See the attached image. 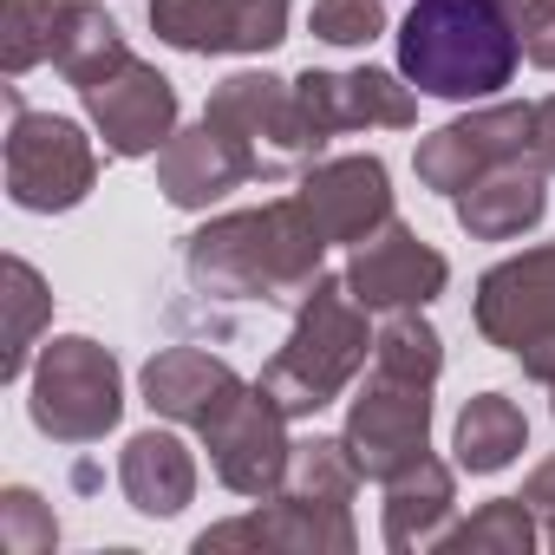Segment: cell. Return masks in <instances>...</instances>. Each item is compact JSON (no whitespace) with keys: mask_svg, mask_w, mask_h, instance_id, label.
<instances>
[{"mask_svg":"<svg viewBox=\"0 0 555 555\" xmlns=\"http://www.w3.org/2000/svg\"><path fill=\"white\" fill-rule=\"evenodd\" d=\"M366 353H373L366 308L353 301L347 282L321 274V282L301 295V308H295L288 347L261 366L255 386H261L274 405H282L288 418H314L321 405H334V399L353 386V373L366 366Z\"/></svg>","mask_w":555,"mask_h":555,"instance_id":"cell-3","label":"cell"},{"mask_svg":"<svg viewBox=\"0 0 555 555\" xmlns=\"http://www.w3.org/2000/svg\"><path fill=\"white\" fill-rule=\"evenodd\" d=\"M477 334L503 353H522L555 334V242L496 261L477 282Z\"/></svg>","mask_w":555,"mask_h":555,"instance_id":"cell-13","label":"cell"},{"mask_svg":"<svg viewBox=\"0 0 555 555\" xmlns=\"http://www.w3.org/2000/svg\"><path fill=\"white\" fill-rule=\"evenodd\" d=\"M288 496H308V503H353L360 490V464L347 451V438H314V444H295V464H288Z\"/></svg>","mask_w":555,"mask_h":555,"instance_id":"cell-26","label":"cell"},{"mask_svg":"<svg viewBox=\"0 0 555 555\" xmlns=\"http://www.w3.org/2000/svg\"><path fill=\"white\" fill-rule=\"evenodd\" d=\"M8 360H0V379H27V360H34V340H40V327H47V314H53V295H47V282H40V268L34 261H21V255H8Z\"/></svg>","mask_w":555,"mask_h":555,"instance_id":"cell-24","label":"cell"},{"mask_svg":"<svg viewBox=\"0 0 555 555\" xmlns=\"http://www.w3.org/2000/svg\"><path fill=\"white\" fill-rule=\"evenodd\" d=\"M548 209V170L529 157H509L496 170H483L470 190H457V222L477 242H516L522 229H535Z\"/></svg>","mask_w":555,"mask_h":555,"instance_id":"cell-18","label":"cell"},{"mask_svg":"<svg viewBox=\"0 0 555 555\" xmlns=\"http://www.w3.org/2000/svg\"><path fill=\"white\" fill-rule=\"evenodd\" d=\"M235 542H261V548H353V516L347 503H308V496H268V509L235 516L222 529H203L196 548H235Z\"/></svg>","mask_w":555,"mask_h":555,"instance_id":"cell-17","label":"cell"},{"mask_svg":"<svg viewBox=\"0 0 555 555\" xmlns=\"http://www.w3.org/2000/svg\"><path fill=\"white\" fill-rule=\"evenodd\" d=\"M548 392H555V386H548Z\"/></svg>","mask_w":555,"mask_h":555,"instance_id":"cell-34","label":"cell"},{"mask_svg":"<svg viewBox=\"0 0 555 555\" xmlns=\"http://www.w3.org/2000/svg\"><path fill=\"white\" fill-rule=\"evenodd\" d=\"M373 366L431 386L438 366H444V347H438V334H431V321H425L418 308H392V314L379 321V334H373Z\"/></svg>","mask_w":555,"mask_h":555,"instance_id":"cell-25","label":"cell"},{"mask_svg":"<svg viewBox=\"0 0 555 555\" xmlns=\"http://www.w3.org/2000/svg\"><path fill=\"white\" fill-rule=\"evenodd\" d=\"M529 542H535V509H529L522 496H496V503H483L470 522H457V529L438 535V548H470V555H483V548H496V555H529Z\"/></svg>","mask_w":555,"mask_h":555,"instance_id":"cell-27","label":"cell"},{"mask_svg":"<svg viewBox=\"0 0 555 555\" xmlns=\"http://www.w3.org/2000/svg\"><path fill=\"white\" fill-rule=\"evenodd\" d=\"M529 151H535L542 170H555V99L535 105V118H529Z\"/></svg>","mask_w":555,"mask_h":555,"instance_id":"cell-32","label":"cell"},{"mask_svg":"<svg viewBox=\"0 0 555 555\" xmlns=\"http://www.w3.org/2000/svg\"><path fill=\"white\" fill-rule=\"evenodd\" d=\"M503 14L522 40V60L555 73V0H503Z\"/></svg>","mask_w":555,"mask_h":555,"instance_id":"cell-30","label":"cell"},{"mask_svg":"<svg viewBox=\"0 0 555 555\" xmlns=\"http://www.w3.org/2000/svg\"><path fill=\"white\" fill-rule=\"evenodd\" d=\"M203 438H209V464H216L222 490L255 496V503L282 496L288 464H295V444H288V412L274 405L261 386H248Z\"/></svg>","mask_w":555,"mask_h":555,"instance_id":"cell-8","label":"cell"},{"mask_svg":"<svg viewBox=\"0 0 555 555\" xmlns=\"http://www.w3.org/2000/svg\"><path fill=\"white\" fill-rule=\"evenodd\" d=\"M444 282H451V261H444L431 242H418L405 222H379V229L353 248V261H347V288H353V301H360L366 314L425 308V301L444 295Z\"/></svg>","mask_w":555,"mask_h":555,"instance_id":"cell-11","label":"cell"},{"mask_svg":"<svg viewBox=\"0 0 555 555\" xmlns=\"http://www.w3.org/2000/svg\"><path fill=\"white\" fill-rule=\"evenodd\" d=\"M295 99H301V118L314 125V138H340V131H366V125L405 131L418 118L412 86H399L379 66H360V73H301Z\"/></svg>","mask_w":555,"mask_h":555,"instance_id":"cell-14","label":"cell"},{"mask_svg":"<svg viewBox=\"0 0 555 555\" xmlns=\"http://www.w3.org/2000/svg\"><path fill=\"white\" fill-rule=\"evenodd\" d=\"M522 503L535 509V522H542V535H548V548H555V457L529 470V483H522Z\"/></svg>","mask_w":555,"mask_h":555,"instance_id":"cell-31","label":"cell"},{"mask_svg":"<svg viewBox=\"0 0 555 555\" xmlns=\"http://www.w3.org/2000/svg\"><path fill=\"white\" fill-rule=\"evenodd\" d=\"M451 509H457V490H451V470L438 457H418L405 464L399 477H386V548H431L444 529H451Z\"/></svg>","mask_w":555,"mask_h":555,"instance_id":"cell-21","label":"cell"},{"mask_svg":"<svg viewBox=\"0 0 555 555\" xmlns=\"http://www.w3.org/2000/svg\"><path fill=\"white\" fill-rule=\"evenodd\" d=\"M321 248L327 235L314 229L301 196H288V203H261V209L216 216L209 229H196L183 248V268L216 301L301 308V295L321 282Z\"/></svg>","mask_w":555,"mask_h":555,"instance_id":"cell-1","label":"cell"},{"mask_svg":"<svg viewBox=\"0 0 555 555\" xmlns=\"http://www.w3.org/2000/svg\"><path fill=\"white\" fill-rule=\"evenodd\" d=\"M79 8L86 0H0V66L21 79L40 60H60Z\"/></svg>","mask_w":555,"mask_h":555,"instance_id":"cell-22","label":"cell"},{"mask_svg":"<svg viewBox=\"0 0 555 555\" xmlns=\"http://www.w3.org/2000/svg\"><path fill=\"white\" fill-rule=\"evenodd\" d=\"M529 118H535V105H490V112H470V118L438 125L418 144V157H412L418 164V183L438 190V196H457L483 170H496L509 157H529Z\"/></svg>","mask_w":555,"mask_h":555,"instance_id":"cell-10","label":"cell"},{"mask_svg":"<svg viewBox=\"0 0 555 555\" xmlns=\"http://www.w3.org/2000/svg\"><path fill=\"white\" fill-rule=\"evenodd\" d=\"M79 99H86V112H92V125H99L112 157H157L177 138V92L138 53L125 66H112L105 79H92Z\"/></svg>","mask_w":555,"mask_h":555,"instance_id":"cell-9","label":"cell"},{"mask_svg":"<svg viewBox=\"0 0 555 555\" xmlns=\"http://www.w3.org/2000/svg\"><path fill=\"white\" fill-rule=\"evenodd\" d=\"M314 34L327 47H373L386 34L379 0H314Z\"/></svg>","mask_w":555,"mask_h":555,"instance_id":"cell-29","label":"cell"},{"mask_svg":"<svg viewBox=\"0 0 555 555\" xmlns=\"http://www.w3.org/2000/svg\"><path fill=\"white\" fill-rule=\"evenodd\" d=\"M301 209L327 242H366L379 222H392V190L379 157H334L301 177Z\"/></svg>","mask_w":555,"mask_h":555,"instance_id":"cell-15","label":"cell"},{"mask_svg":"<svg viewBox=\"0 0 555 555\" xmlns=\"http://www.w3.org/2000/svg\"><path fill=\"white\" fill-rule=\"evenodd\" d=\"M118 483L138 516H177L196 496V457L177 431H138L118 457Z\"/></svg>","mask_w":555,"mask_h":555,"instance_id":"cell-20","label":"cell"},{"mask_svg":"<svg viewBox=\"0 0 555 555\" xmlns=\"http://www.w3.org/2000/svg\"><path fill=\"white\" fill-rule=\"evenodd\" d=\"M34 386V399H27V412H34V425L53 438V444H99L112 425H118V412H125V379H118V360L99 347V340H86V334H60V340H47V353H40V366L27 373Z\"/></svg>","mask_w":555,"mask_h":555,"instance_id":"cell-5","label":"cell"},{"mask_svg":"<svg viewBox=\"0 0 555 555\" xmlns=\"http://www.w3.org/2000/svg\"><path fill=\"white\" fill-rule=\"evenodd\" d=\"M248 386L235 379L229 360L203 353V347H164L151 366H144V405L190 425V431H209Z\"/></svg>","mask_w":555,"mask_h":555,"instance_id":"cell-16","label":"cell"},{"mask_svg":"<svg viewBox=\"0 0 555 555\" xmlns=\"http://www.w3.org/2000/svg\"><path fill=\"white\" fill-rule=\"evenodd\" d=\"M248 183V170L235 164V151L209 131V125H190V131H177L164 151H157V190L177 203V209H209L216 196H229V190H242Z\"/></svg>","mask_w":555,"mask_h":555,"instance_id":"cell-19","label":"cell"},{"mask_svg":"<svg viewBox=\"0 0 555 555\" xmlns=\"http://www.w3.org/2000/svg\"><path fill=\"white\" fill-rule=\"evenodd\" d=\"M522 444H529V418H522L516 399L477 392V399L457 412V464H464V470L490 477V470H503Z\"/></svg>","mask_w":555,"mask_h":555,"instance_id":"cell-23","label":"cell"},{"mask_svg":"<svg viewBox=\"0 0 555 555\" xmlns=\"http://www.w3.org/2000/svg\"><path fill=\"white\" fill-rule=\"evenodd\" d=\"M203 125L235 151V164L248 170V183H282V177L308 170L321 157V144H327L301 118L295 86L288 79H268V73H229L209 92Z\"/></svg>","mask_w":555,"mask_h":555,"instance_id":"cell-4","label":"cell"},{"mask_svg":"<svg viewBox=\"0 0 555 555\" xmlns=\"http://www.w3.org/2000/svg\"><path fill=\"white\" fill-rule=\"evenodd\" d=\"M14 125H8V196L34 216H60L92 196L99 183V151L73 118L27 112L21 92H8Z\"/></svg>","mask_w":555,"mask_h":555,"instance_id":"cell-6","label":"cell"},{"mask_svg":"<svg viewBox=\"0 0 555 555\" xmlns=\"http://www.w3.org/2000/svg\"><path fill=\"white\" fill-rule=\"evenodd\" d=\"M522 40L503 0H412L399 27V73L431 99H490L516 79Z\"/></svg>","mask_w":555,"mask_h":555,"instance_id":"cell-2","label":"cell"},{"mask_svg":"<svg viewBox=\"0 0 555 555\" xmlns=\"http://www.w3.org/2000/svg\"><path fill=\"white\" fill-rule=\"evenodd\" d=\"M425 438H431V386L373 366L366 392L347 412V451H353L360 477H379V483L399 477L405 464L425 457Z\"/></svg>","mask_w":555,"mask_h":555,"instance_id":"cell-7","label":"cell"},{"mask_svg":"<svg viewBox=\"0 0 555 555\" xmlns=\"http://www.w3.org/2000/svg\"><path fill=\"white\" fill-rule=\"evenodd\" d=\"M151 27L177 53H274L288 0H151Z\"/></svg>","mask_w":555,"mask_h":555,"instance_id":"cell-12","label":"cell"},{"mask_svg":"<svg viewBox=\"0 0 555 555\" xmlns=\"http://www.w3.org/2000/svg\"><path fill=\"white\" fill-rule=\"evenodd\" d=\"M53 542H60V522H53V509L34 490H8V496H0V548H8V555H47Z\"/></svg>","mask_w":555,"mask_h":555,"instance_id":"cell-28","label":"cell"},{"mask_svg":"<svg viewBox=\"0 0 555 555\" xmlns=\"http://www.w3.org/2000/svg\"><path fill=\"white\" fill-rule=\"evenodd\" d=\"M516 360H522V373H529V379L555 386V334H542V340H535V347H522Z\"/></svg>","mask_w":555,"mask_h":555,"instance_id":"cell-33","label":"cell"}]
</instances>
